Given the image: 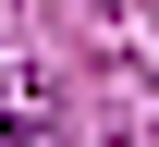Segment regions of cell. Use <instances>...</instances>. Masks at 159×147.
<instances>
[{
  "mask_svg": "<svg viewBox=\"0 0 159 147\" xmlns=\"http://www.w3.org/2000/svg\"><path fill=\"white\" fill-rule=\"evenodd\" d=\"M0 135H12V147H74V135H61V98L37 74H0Z\"/></svg>",
  "mask_w": 159,
  "mask_h": 147,
  "instance_id": "obj_1",
  "label": "cell"
}]
</instances>
